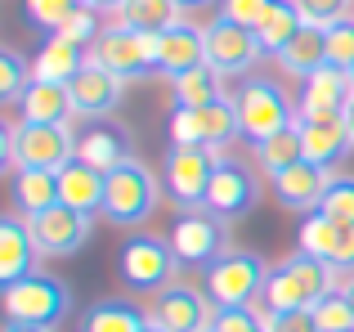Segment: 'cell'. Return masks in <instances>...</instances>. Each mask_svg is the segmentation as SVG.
<instances>
[{
    "instance_id": "1",
    "label": "cell",
    "mask_w": 354,
    "mask_h": 332,
    "mask_svg": "<svg viewBox=\"0 0 354 332\" xmlns=\"http://www.w3.org/2000/svg\"><path fill=\"white\" fill-rule=\"evenodd\" d=\"M5 171H54L59 175L68 162H77V135L72 126H41V122H9L5 149H0Z\"/></svg>"
},
{
    "instance_id": "2",
    "label": "cell",
    "mask_w": 354,
    "mask_h": 332,
    "mask_svg": "<svg viewBox=\"0 0 354 332\" xmlns=\"http://www.w3.org/2000/svg\"><path fill=\"white\" fill-rule=\"evenodd\" d=\"M229 99H234L242 135H247L251 144L269 140V135H278V131H292V126L301 122L296 104L287 99V90L278 86L274 77H242Z\"/></svg>"
},
{
    "instance_id": "3",
    "label": "cell",
    "mask_w": 354,
    "mask_h": 332,
    "mask_svg": "<svg viewBox=\"0 0 354 332\" xmlns=\"http://www.w3.org/2000/svg\"><path fill=\"white\" fill-rule=\"evenodd\" d=\"M157 202H162V180L148 171V162L130 158L126 166L108 171V193H104L108 225H117V229L144 225V220L157 211Z\"/></svg>"
},
{
    "instance_id": "4",
    "label": "cell",
    "mask_w": 354,
    "mask_h": 332,
    "mask_svg": "<svg viewBox=\"0 0 354 332\" xmlns=\"http://www.w3.org/2000/svg\"><path fill=\"white\" fill-rule=\"evenodd\" d=\"M180 279V256H175L171 238H153V234H130L121 243V283L130 292H153L171 288Z\"/></svg>"
},
{
    "instance_id": "5",
    "label": "cell",
    "mask_w": 354,
    "mask_h": 332,
    "mask_svg": "<svg viewBox=\"0 0 354 332\" xmlns=\"http://www.w3.org/2000/svg\"><path fill=\"white\" fill-rule=\"evenodd\" d=\"M269 265L256 252H225L216 265H207V297L216 301V310H238V306H256L265 292Z\"/></svg>"
},
{
    "instance_id": "6",
    "label": "cell",
    "mask_w": 354,
    "mask_h": 332,
    "mask_svg": "<svg viewBox=\"0 0 354 332\" xmlns=\"http://www.w3.org/2000/svg\"><path fill=\"white\" fill-rule=\"evenodd\" d=\"M90 63L108 68V72H113V77H121V81L157 77V36L113 23L108 32H99L95 45H90Z\"/></svg>"
},
{
    "instance_id": "7",
    "label": "cell",
    "mask_w": 354,
    "mask_h": 332,
    "mask_svg": "<svg viewBox=\"0 0 354 332\" xmlns=\"http://www.w3.org/2000/svg\"><path fill=\"white\" fill-rule=\"evenodd\" d=\"M0 301H5L9 324H41V328H54L72 310L68 288L59 279H50V274H27V279L9 283Z\"/></svg>"
},
{
    "instance_id": "8",
    "label": "cell",
    "mask_w": 354,
    "mask_h": 332,
    "mask_svg": "<svg viewBox=\"0 0 354 332\" xmlns=\"http://www.w3.org/2000/svg\"><path fill=\"white\" fill-rule=\"evenodd\" d=\"M216 162L220 158L211 149H180V144H171V149H166L162 180H166V193H171L175 207H184V211H207V193H211Z\"/></svg>"
},
{
    "instance_id": "9",
    "label": "cell",
    "mask_w": 354,
    "mask_h": 332,
    "mask_svg": "<svg viewBox=\"0 0 354 332\" xmlns=\"http://www.w3.org/2000/svg\"><path fill=\"white\" fill-rule=\"evenodd\" d=\"M148 324H157L166 332H202V328L216 324V301H211L207 292H198V288L175 279L171 288L148 297Z\"/></svg>"
},
{
    "instance_id": "10",
    "label": "cell",
    "mask_w": 354,
    "mask_h": 332,
    "mask_svg": "<svg viewBox=\"0 0 354 332\" xmlns=\"http://www.w3.org/2000/svg\"><path fill=\"white\" fill-rule=\"evenodd\" d=\"M260 41H256V32L251 27H238V23H229V18H211L207 23V63L220 72V77H247L251 68H256V59H260Z\"/></svg>"
},
{
    "instance_id": "11",
    "label": "cell",
    "mask_w": 354,
    "mask_h": 332,
    "mask_svg": "<svg viewBox=\"0 0 354 332\" xmlns=\"http://www.w3.org/2000/svg\"><path fill=\"white\" fill-rule=\"evenodd\" d=\"M171 247L180 256V265H216L225 256V220L211 211H184L171 229Z\"/></svg>"
},
{
    "instance_id": "12",
    "label": "cell",
    "mask_w": 354,
    "mask_h": 332,
    "mask_svg": "<svg viewBox=\"0 0 354 332\" xmlns=\"http://www.w3.org/2000/svg\"><path fill=\"white\" fill-rule=\"evenodd\" d=\"M260 202V184L251 175L247 162L238 158H220L216 162V175H211V193H207V211L220 220H238L247 207Z\"/></svg>"
},
{
    "instance_id": "13",
    "label": "cell",
    "mask_w": 354,
    "mask_h": 332,
    "mask_svg": "<svg viewBox=\"0 0 354 332\" xmlns=\"http://www.w3.org/2000/svg\"><path fill=\"white\" fill-rule=\"evenodd\" d=\"M77 158L108 175V171H117V166H126L135 158V140H130V131L121 122L99 117V122H90L86 131L77 135Z\"/></svg>"
},
{
    "instance_id": "14",
    "label": "cell",
    "mask_w": 354,
    "mask_h": 332,
    "mask_svg": "<svg viewBox=\"0 0 354 332\" xmlns=\"http://www.w3.org/2000/svg\"><path fill=\"white\" fill-rule=\"evenodd\" d=\"M354 104V77L341 68H319L314 77L301 81V99H296V113L301 117H341Z\"/></svg>"
},
{
    "instance_id": "15",
    "label": "cell",
    "mask_w": 354,
    "mask_h": 332,
    "mask_svg": "<svg viewBox=\"0 0 354 332\" xmlns=\"http://www.w3.org/2000/svg\"><path fill=\"white\" fill-rule=\"evenodd\" d=\"M296 131H301V144H305V162L323 166V171H332L337 162H346L354 153V135L346 126V113L341 117H301Z\"/></svg>"
},
{
    "instance_id": "16",
    "label": "cell",
    "mask_w": 354,
    "mask_h": 332,
    "mask_svg": "<svg viewBox=\"0 0 354 332\" xmlns=\"http://www.w3.org/2000/svg\"><path fill=\"white\" fill-rule=\"evenodd\" d=\"M36 256L41 252V243H36V229L27 216H5L0 220V283H18L27 279V274H36Z\"/></svg>"
},
{
    "instance_id": "17",
    "label": "cell",
    "mask_w": 354,
    "mask_h": 332,
    "mask_svg": "<svg viewBox=\"0 0 354 332\" xmlns=\"http://www.w3.org/2000/svg\"><path fill=\"white\" fill-rule=\"evenodd\" d=\"M202 63H207V27L184 18L180 27L157 36V72H162V77L175 81V77H184V72L202 68Z\"/></svg>"
},
{
    "instance_id": "18",
    "label": "cell",
    "mask_w": 354,
    "mask_h": 332,
    "mask_svg": "<svg viewBox=\"0 0 354 332\" xmlns=\"http://www.w3.org/2000/svg\"><path fill=\"white\" fill-rule=\"evenodd\" d=\"M269 184H274L278 207H287V211H319V202H323V193H328L332 175L323 171V166H314V162L301 158L296 166L269 175Z\"/></svg>"
},
{
    "instance_id": "19",
    "label": "cell",
    "mask_w": 354,
    "mask_h": 332,
    "mask_svg": "<svg viewBox=\"0 0 354 332\" xmlns=\"http://www.w3.org/2000/svg\"><path fill=\"white\" fill-rule=\"evenodd\" d=\"M90 220H95V216H81V211H72V207L59 202V207H50L45 216H36L32 229H36V243H41L45 256H72V252L86 247Z\"/></svg>"
},
{
    "instance_id": "20",
    "label": "cell",
    "mask_w": 354,
    "mask_h": 332,
    "mask_svg": "<svg viewBox=\"0 0 354 332\" xmlns=\"http://www.w3.org/2000/svg\"><path fill=\"white\" fill-rule=\"evenodd\" d=\"M68 86H72L77 117H90V122H99V117H113V108L121 104V86H126V81L113 77L108 68H99V63L86 59V68H81L77 77L68 81Z\"/></svg>"
},
{
    "instance_id": "21",
    "label": "cell",
    "mask_w": 354,
    "mask_h": 332,
    "mask_svg": "<svg viewBox=\"0 0 354 332\" xmlns=\"http://www.w3.org/2000/svg\"><path fill=\"white\" fill-rule=\"evenodd\" d=\"M14 108L23 122H41V126H72V117H77L72 86H63V81H36V77Z\"/></svg>"
},
{
    "instance_id": "22",
    "label": "cell",
    "mask_w": 354,
    "mask_h": 332,
    "mask_svg": "<svg viewBox=\"0 0 354 332\" xmlns=\"http://www.w3.org/2000/svg\"><path fill=\"white\" fill-rule=\"evenodd\" d=\"M104 193H108V175L86 166L81 158L59 171V202L81 211V216H104Z\"/></svg>"
},
{
    "instance_id": "23",
    "label": "cell",
    "mask_w": 354,
    "mask_h": 332,
    "mask_svg": "<svg viewBox=\"0 0 354 332\" xmlns=\"http://www.w3.org/2000/svg\"><path fill=\"white\" fill-rule=\"evenodd\" d=\"M9 189H14V211L27 220L59 207V175L54 171H14L9 175Z\"/></svg>"
},
{
    "instance_id": "24",
    "label": "cell",
    "mask_w": 354,
    "mask_h": 332,
    "mask_svg": "<svg viewBox=\"0 0 354 332\" xmlns=\"http://www.w3.org/2000/svg\"><path fill=\"white\" fill-rule=\"evenodd\" d=\"M86 59H90V50L72 45L68 36H50L32 59V77L36 81H63V86H68V81L86 68Z\"/></svg>"
},
{
    "instance_id": "25",
    "label": "cell",
    "mask_w": 354,
    "mask_h": 332,
    "mask_svg": "<svg viewBox=\"0 0 354 332\" xmlns=\"http://www.w3.org/2000/svg\"><path fill=\"white\" fill-rule=\"evenodd\" d=\"M278 68H283L287 77H301V81L314 77L319 68H328V36H323V27L305 23L301 32L292 36V45L278 54Z\"/></svg>"
},
{
    "instance_id": "26",
    "label": "cell",
    "mask_w": 354,
    "mask_h": 332,
    "mask_svg": "<svg viewBox=\"0 0 354 332\" xmlns=\"http://www.w3.org/2000/svg\"><path fill=\"white\" fill-rule=\"evenodd\" d=\"M117 23L121 27H135V32H171V27L184 23V5L180 0H126L117 9Z\"/></svg>"
},
{
    "instance_id": "27",
    "label": "cell",
    "mask_w": 354,
    "mask_h": 332,
    "mask_svg": "<svg viewBox=\"0 0 354 332\" xmlns=\"http://www.w3.org/2000/svg\"><path fill=\"white\" fill-rule=\"evenodd\" d=\"M148 328V315L126 297H104L86 310L81 319V332H144Z\"/></svg>"
},
{
    "instance_id": "28",
    "label": "cell",
    "mask_w": 354,
    "mask_h": 332,
    "mask_svg": "<svg viewBox=\"0 0 354 332\" xmlns=\"http://www.w3.org/2000/svg\"><path fill=\"white\" fill-rule=\"evenodd\" d=\"M301 27H305V18H301V9H296V0H274V9H269V14L260 18V27H256V41H260L265 54L278 59Z\"/></svg>"
},
{
    "instance_id": "29",
    "label": "cell",
    "mask_w": 354,
    "mask_h": 332,
    "mask_svg": "<svg viewBox=\"0 0 354 332\" xmlns=\"http://www.w3.org/2000/svg\"><path fill=\"white\" fill-rule=\"evenodd\" d=\"M198 113V135H202V149H211L216 153L220 144H229L234 135H242V122H238V108H234V99H216V104H207V108H193Z\"/></svg>"
},
{
    "instance_id": "30",
    "label": "cell",
    "mask_w": 354,
    "mask_h": 332,
    "mask_svg": "<svg viewBox=\"0 0 354 332\" xmlns=\"http://www.w3.org/2000/svg\"><path fill=\"white\" fill-rule=\"evenodd\" d=\"M171 95H175V108H207L216 99H225V90H220V72L211 63H202V68L171 81Z\"/></svg>"
},
{
    "instance_id": "31",
    "label": "cell",
    "mask_w": 354,
    "mask_h": 332,
    "mask_svg": "<svg viewBox=\"0 0 354 332\" xmlns=\"http://www.w3.org/2000/svg\"><path fill=\"white\" fill-rule=\"evenodd\" d=\"M287 270H292V279L305 288V297H310V306H319L328 292H337V270H332L328 261H319V256H310V252H296V256H287Z\"/></svg>"
},
{
    "instance_id": "32",
    "label": "cell",
    "mask_w": 354,
    "mask_h": 332,
    "mask_svg": "<svg viewBox=\"0 0 354 332\" xmlns=\"http://www.w3.org/2000/svg\"><path fill=\"white\" fill-rule=\"evenodd\" d=\"M251 153H256V166L265 175H278V171H287V166H296L305 158V144H301V131H278V135H269V140H260V144H251Z\"/></svg>"
},
{
    "instance_id": "33",
    "label": "cell",
    "mask_w": 354,
    "mask_h": 332,
    "mask_svg": "<svg viewBox=\"0 0 354 332\" xmlns=\"http://www.w3.org/2000/svg\"><path fill=\"white\" fill-rule=\"evenodd\" d=\"M260 301H265V310H314L310 297H305V288L292 279V270H287L283 261L269 265V279H265V292H260Z\"/></svg>"
},
{
    "instance_id": "34",
    "label": "cell",
    "mask_w": 354,
    "mask_h": 332,
    "mask_svg": "<svg viewBox=\"0 0 354 332\" xmlns=\"http://www.w3.org/2000/svg\"><path fill=\"white\" fill-rule=\"evenodd\" d=\"M337 243H341V225L332 216H323V211H310L305 225H301V252H310V256H319V261L332 265Z\"/></svg>"
},
{
    "instance_id": "35",
    "label": "cell",
    "mask_w": 354,
    "mask_h": 332,
    "mask_svg": "<svg viewBox=\"0 0 354 332\" xmlns=\"http://www.w3.org/2000/svg\"><path fill=\"white\" fill-rule=\"evenodd\" d=\"M32 86V63L18 50H0V104H18Z\"/></svg>"
},
{
    "instance_id": "36",
    "label": "cell",
    "mask_w": 354,
    "mask_h": 332,
    "mask_svg": "<svg viewBox=\"0 0 354 332\" xmlns=\"http://www.w3.org/2000/svg\"><path fill=\"white\" fill-rule=\"evenodd\" d=\"M314 319H319V332H354V306H350L346 288L328 292V297L314 306Z\"/></svg>"
},
{
    "instance_id": "37",
    "label": "cell",
    "mask_w": 354,
    "mask_h": 332,
    "mask_svg": "<svg viewBox=\"0 0 354 332\" xmlns=\"http://www.w3.org/2000/svg\"><path fill=\"white\" fill-rule=\"evenodd\" d=\"M323 216H332L337 225H354V175H332L328 193L319 202Z\"/></svg>"
},
{
    "instance_id": "38",
    "label": "cell",
    "mask_w": 354,
    "mask_h": 332,
    "mask_svg": "<svg viewBox=\"0 0 354 332\" xmlns=\"http://www.w3.org/2000/svg\"><path fill=\"white\" fill-rule=\"evenodd\" d=\"M27 9V23L45 27V32H59L72 14H77V0H23Z\"/></svg>"
},
{
    "instance_id": "39",
    "label": "cell",
    "mask_w": 354,
    "mask_h": 332,
    "mask_svg": "<svg viewBox=\"0 0 354 332\" xmlns=\"http://www.w3.org/2000/svg\"><path fill=\"white\" fill-rule=\"evenodd\" d=\"M328 36V63L341 72H354V18H341V23L323 27Z\"/></svg>"
},
{
    "instance_id": "40",
    "label": "cell",
    "mask_w": 354,
    "mask_h": 332,
    "mask_svg": "<svg viewBox=\"0 0 354 332\" xmlns=\"http://www.w3.org/2000/svg\"><path fill=\"white\" fill-rule=\"evenodd\" d=\"M99 32H104V27H99V9L77 5V14H72L54 36H68L72 45H81V50H86V45H95V41H99Z\"/></svg>"
},
{
    "instance_id": "41",
    "label": "cell",
    "mask_w": 354,
    "mask_h": 332,
    "mask_svg": "<svg viewBox=\"0 0 354 332\" xmlns=\"http://www.w3.org/2000/svg\"><path fill=\"white\" fill-rule=\"evenodd\" d=\"M296 9H301V18L310 27H332L341 18H350L354 0H296Z\"/></svg>"
},
{
    "instance_id": "42",
    "label": "cell",
    "mask_w": 354,
    "mask_h": 332,
    "mask_svg": "<svg viewBox=\"0 0 354 332\" xmlns=\"http://www.w3.org/2000/svg\"><path fill=\"white\" fill-rule=\"evenodd\" d=\"M269 9H274V0H220V18H229L238 27H251V32L260 27V18Z\"/></svg>"
},
{
    "instance_id": "43",
    "label": "cell",
    "mask_w": 354,
    "mask_h": 332,
    "mask_svg": "<svg viewBox=\"0 0 354 332\" xmlns=\"http://www.w3.org/2000/svg\"><path fill=\"white\" fill-rule=\"evenodd\" d=\"M265 332H319L314 310H265Z\"/></svg>"
},
{
    "instance_id": "44",
    "label": "cell",
    "mask_w": 354,
    "mask_h": 332,
    "mask_svg": "<svg viewBox=\"0 0 354 332\" xmlns=\"http://www.w3.org/2000/svg\"><path fill=\"white\" fill-rule=\"evenodd\" d=\"M216 332H265V315H256V306H238V310H216Z\"/></svg>"
},
{
    "instance_id": "45",
    "label": "cell",
    "mask_w": 354,
    "mask_h": 332,
    "mask_svg": "<svg viewBox=\"0 0 354 332\" xmlns=\"http://www.w3.org/2000/svg\"><path fill=\"white\" fill-rule=\"evenodd\" d=\"M332 270L354 274V225H341V243H337V256H332Z\"/></svg>"
},
{
    "instance_id": "46",
    "label": "cell",
    "mask_w": 354,
    "mask_h": 332,
    "mask_svg": "<svg viewBox=\"0 0 354 332\" xmlns=\"http://www.w3.org/2000/svg\"><path fill=\"white\" fill-rule=\"evenodd\" d=\"M86 5H90V9H99V14H104V9H108V14H117L126 0H86Z\"/></svg>"
},
{
    "instance_id": "47",
    "label": "cell",
    "mask_w": 354,
    "mask_h": 332,
    "mask_svg": "<svg viewBox=\"0 0 354 332\" xmlns=\"http://www.w3.org/2000/svg\"><path fill=\"white\" fill-rule=\"evenodd\" d=\"M5 332H54V328H41V324H5Z\"/></svg>"
},
{
    "instance_id": "48",
    "label": "cell",
    "mask_w": 354,
    "mask_h": 332,
    "mask_svg": "<svg viewBox=\"0 0 354 332\" xmlns=\"http://www.w3.org/2000/svg\"><path fill=\"white\" fill-rule=\"evenodd\" d=\"M184 9H202V5H211V0H180Z\"/></svg>"
},
{
    "instance_id": "49",
    "label": "cell",
    "mask_w": 354,
    "mask_h": 332,
    "mask_svg": "<svg viewBox=\"0 0 354 332\" xmlns=\"http://www.w3.org/2000/svg\"><path fill=\"white\" fill-rule=\"evenodd\" d=\"M346 297H350V306H354V274L346 279Z\"/></svg>"
},
{
    "instance_id": "50",
    "label": "cell",
    "mask_w": 354,
    "mask_h": 332,
    "mask_svg": "<svg viewBox=\"0 0 354 332\" xmlns=\"http://www.w3.org/2000/svg\"><path fill=\"white\" fill-rule=\"evenodd\" d=\"M346 126H350V135H354V104L346 108Z\"/></svg>"
},
{
    "instance_id": "51",
    "label": "cell",
    "mask_w": 354,
    "mask_h": 332,
    "mask_svg": "<svg viewBox=\"0 0 354 332\" xmlns=\"http://www.w3.org/2000/svg\"><path fill=\"white\" fill-rule=\"evenodd\" d=\"M144 332H166V328H157V324H148V328H144Z\"/></svg>"
},
{
    "instance_id": "52",
    "label": "cell",
    "mask_w": 354,
    "mask_h": 332,
    "mask_svg": "<svg viewBox=\"0 0 354 332\" xmlns=\"http://www.w3.org/2000/svg\"><path fill=\"white\" fill-rule=\"evenodd\" d=\"M202 332H216V328H202Z\"/></svg>"
},
{
    "instance_id": "53",
    "label": "cell",
    "mask_w": 354,
    "mask_h": 332,
    "mask_svg": "<svg viewBox=\"0 0 354 332\" xmlns=\"http://www.w3.org/2000/svg\"><path fill=\"white\" fill-rule=\"evenodd\" d=\"M77 5H86V0H77Z\"/></svg>"
},
{
    "instance_id": "54",
    "label": "cell",
    "mask_w": 354,
    "mask_h": 332,
    "mask_svg": "<svg viewBox=\"0 0 354 332\" xmlns=\"http://www.w3.org/2000/svg\"><path fill=\"white\" fill-rule=\"evenodd\" d=\"M350 77H354V72H350Z\"/></svg>"
}]
</instances>
